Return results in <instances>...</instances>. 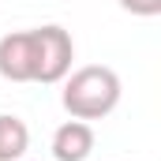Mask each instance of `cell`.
<instances>
[{
    "instance_id": "cell-1",
    "label": "cell",
    "mask_w": 161,
    "mask_h": 161,
    "mask_svg": "<svg viewBox=\"0 0 161 161\" xmlns=\"http://www.w3.org/2000/svg\"><path fill=\"white\" fill-rule=\"evenodd\" d=\"M120 75L105 64H86L79 71L64 75V94H60V105L68 109L71 120H105L116 105H120Z\"/></svg>"
},
{
    "instance_id": "cell-2",
    "label": "cell",
    "mask_w": 161,
    "mask_h": 161,
    "mask_svg": "<svg viewBox=\"0 0 161 161\" xmlns=\"http://www.w3.org/2000/svg\"><path fill=\"white\" fill-rule=\"evenodd\" d=\"M34 82H64V75L71 71L75 60V41L64 26L49 23V26H34Z\"/></svg>"
},
{
    "instance_id": "cell-3",
    "label": "cell",
    "mask_w": 161,
    "mask_h": 161,
    "mask_svg": "<svg viewBox=\"0 0 161 161\" xmlns=\"http://www.w3.org/2000/svg\"><path fill=\"white\" fill-rule=\"evenodd\" d=\"M0 79L34 82V34L15 30L0 38Z\"/></svg>"
},
{
    "instance_id": "cell-4",
    "label": "cell",
    "mask_w": 161,
    "mask_h": 161,
    "mask_svg": "<svg viewBox=\"0 0 161 161\" xmlns=\"http://www.w3.org/2000/svg\"><path fill=\"white\" fill-rule=\"evenodd\" d=\"M94 150V127L86 120H68L53 131V158L56 161H86Z\"/></svg>"
},
{
    "instance_id": "cell-5",
    "label": "cell",
    "mask_w": 161,
    "mask_h": 161,
    "mask_svg": "<svg viewBox=\"0 0 161 161\" xmlns=\"http://www.w3.org/2000/svg\"><path fill=\"white\" fill-rule=\"evenodd\" d=\"M30 150V127L26 120L0 113V161H23Z\"/></svg>"
},
{
    "instance_id": "cell-6",
    "label": "cell",
    "mask_w": 161,
    "mask_h": 161,
    "mask_svg": "<svg viewBox=\"0 0 161 161\" xmlns=\"http://www.w3.org/2000/svg\"><path fill=\"white\" fill-rule=\"evenodd\" d=\"M124 11H131V15H139V19H154L161 15V0H120Z\"/></svg>"
}]
</instances>
